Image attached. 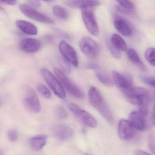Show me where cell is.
Listing matches in <instances>:
<instances>
[{"label": "cell", "mask_w": 155, "mask_h": 155, "mask_svg": "<svg viewBox=\"0 0 155 155\" xmlns=\"http://www.w3.org/2000/svg\"><path fill=\"white\" fill-rule=\"evenodd\" d=\"M70 63H69L65 59H61L60 60V65L62 69L63 70L64 73L69 74L71 72V67L70 66Z\"/></svg>", "instance_id": "28"}, {"label": "cell", "mask_w": 155, "mask_h": 155, "mask_svg": "<svg viewBox=\"0 0 155 155\" xmlns=\"http://www.w3.org/2000/svg\"><path fill=\"white\" fill-rule=\"evenodd\" d=\"M8 137L9 140L12 142H14L16 141L18 139V133L16 130H9L8 133Z\"/></svg>", "instance_id": "32"}, {"label": "cell", "mask_w": 155, "mask_h": 155, "mask_svg": "<svg viewBox=\"0 0 155 155\" xmlns=\"http://www.w3.org/2000/svg\"><path fill=\"white\" fill-rule=\"evenodd\" d=\"M135 128L128 120H120L118 127V135L122 140H129L135 135Z\"/></svg>", "instance_id": "12"}, {"label": "cell", "mask_w": 155, "mask_h": 155, "mask_svg": "<svg viewBox=\"0 0 155 155\" xmlns=\"http://www.w3.org/2000/svg\"><path fill=\"white\" fill-rule=\"evenodd\" d=\"M152 116L153 117V119H154V121H155V103L154 104V107L153 108V110H152Z\"/></svg>", "instance_id": "37"}, {"label": "cell", "mask_w": 155, "mask_h": 155, "mask_svg": "<svg viewBox=\"0 0 155 155\" xmlns=\"http://www.w3.org/2000/svg\"><path fill=\"white\" fill-rule=\"evenodd\" d=\"M86 68L89 69H97L99 68V66L98 64L94 63H89L87 64Z\"/></svg>", "instance_id": "35"}, {"label": "cell", "mask_w": 155, "mask_h": 155, "mask_svg": "<svg viewBox=\"0 0 155 155\" xmlns=\"http://www.w3.org/2000/svg\"><path fill=\"white\" fill-rule=\"evenodd\" d=\"M51 132L55 137L61 140H69L74 136L73 129L64 124L55 125L51 128Z\"/></svg>", "instance_id": "11"}, {"label": "cell", "mask_w": 155, "mask_h": 155, "mask_svg": "<svg viewBox=\"0 0 155 155\" xmlns=\"http://www.w3.org/2000/svg\"><path fill=\"white\" fill-rule=\"evenodd\" d=\"M148 144L150 151L153 154H155V141L154 137L152 134H150L149 137Z\"/></svg>", "instance_id": "31"}, {"label": "cell", "mask_w": 155, "mask_h": 155, "mask_svg": "<svg viewBox=\"0 0 155 155\" xmlns=\"http://www.w3.org/2000/svg\"><path fill=\"white\" fill-rule=\"evenodd\" d=\"M79 45L81 52L89 58H96L100 53L99 44L89 37L82 38L80 41Z\"/></svg>", "instance_id": "3"}, {"label": "cell", "mask_w": 155, "mask_h": 155, "mask_svg": "<svg viewBox=\"0 0 155 155\" xmlns=\"http://www.w3.org/2000/svg\"><path fill=\"white\" fill-rule=\"evenodd\" d=\"M145 58L150 65L155 67V48H148L145 51Z\"/></svg>", "instance_id": "24"}, {"label": "cell", "mask_w": 155, "mask_h": 155, "mask_svg": "<svg viewBox=\"0 0 155 155\" xmlns=\"http://www.w3.org/2000/svg\"><path fill=\"white\" fill-rule=\"evenodd\" d=\"M1 3L11 6H15L17 4V0H0Z\"/></svg>", "instance_id": "34"}, {"label": "cell", "mask_w": 155, "mask_h": 155, "mask_svg": "<svg viewBox=\"0 0 155 155\" xmlns=\"http://www.w3.org/2000/svg\"><path fill=\"white\" fill-rule=\"evenodd\" d=\"M38 91L46 98H49L51 97V92L49 90L45 85L42 84H39L37 87Z\"/></svg>", "instance_id": "26"}, {"label": "cell", "mask_w": 155, "mask_h": 155, "mask_svg": "<svg viewBox=\"0 0 155 155\" xmlns=\"http://www.w3.org/2000/svg\"><path fill=\"white\" fill-rule=\"evenodd\" d=\"M89 100L91 104L109 123H113L114 118L108 105L103 98L99 91L94 87L90 88L88 91Z\"/></svg>", "instance_id": "1"}, {"label": "cell", "mask_w": 155, "mask_h": 155, "mask_svg": "<svg viewBox=\"0 0 155 155\" xmlns=\"http://www.w3.org/2000/svg\"><path fill=\"white\" fill-rule=\"evenodd\" d=\"M64 4L72 8H95L101 5L98 0H63Z\"/></svg>", "instance_id": "14"}, {"label": "cell", "mask_w": 155, "mask_h": 155, "mask_svg": "<svg viewBox=\"0 0 155 155\" xmlns=\"http://www.w3.org/2000/svg\"><path fill=\"white\" fill-rule=\"evenodd\" d=\"M46 2H51L54 1V0H43Z\"/></svg>", "instance_id": "38"}, {"label": "cell", "mask_w": 155, "mask_h": 155, "mask_svg": "<svg viewBox=\"0 0 155 155\" xmlns=\"http://www.w3.org/2000/svg\"><path fill=\"white\" fill-rule=\"evenodd\" d=\"M52 12L54 15L58 18L66 20L68 18L69 13L67 9L58 5H55L52 8Z\"/></svg>", "instance_id": "23"}, {"label": "cell", "mask_w": 155, "mask_h": 155, "mask_svg": "<svg viewBox=\"0 0 155 155\" xmlns=\"http://www.w3.org/2000/svg\"><path fill=\"white\" fill-rule=\"evenodd\" d=\"M59 49L63 58L75 67L78 66V59L76 51L65 41H61L59 45Z\"/></svg>", "instance_id": "9"}, {"label": "cell", "mask_w": 155, "mask_h": 155, "mask_svg": "<svg viewBox=\"0 0 155 155\" xmlns=\"http://www.w3.org/2000/svg\"><path fill=\"white\" fill-rule=\"evenodd\" d=\"M41 73L47 84L55 94L60 98H65L66 96V92L59 80H58L54 75L47 69H41Z\"/></svg>", "instance_id": "6"}, {"label": "cell", "mask_w": 155, "mask_h": 155, "mask_svg": "<svg viewBox=\"0 0 155 155\" xmlns=\"http://www.w3.org/2000/svg\"><path fill=\"white\" fill-rule=\"evenodd\" d=\"M115 28L120 34L125 37H130L132 35V31L127 22L122 18L117 17L114 21Z\"/></svg>", "instance_id": "18"}, {"label": "cell", "mask_w": 155, "mask_h": 155, "mask_svg": "<svg viewBox=\"0 0 155 155\" xmlns=\"http://www.w3.org/2000/svg\"><path fill=\"white\" fill-rule=\"evenodd\" d=\"M19 8L22 14L35 21L50 25H53L55 23L49 17L39 12L31 6L26 4H21L20 5Z\"/></svg>", "instance_id": "8"}, {"label": "cell", "mask_w": 155, "mask_h": 155, "mask_svg": "<svg viewBox=\"0 0 155 155\" xmlns=\"http://www.w3.org/2000/svg\"><path fill=\"white\" fill-rule=\"evenodd\" d=\"M40 41L34 38H25L22 40L20 44L21 49L28 53H34L38 52L41 48Z\"/></svg>", "instance_id": "16"}, {"label": "cell", "mask_w": 155, "mask_h": 155, "mask_svg": "<svg viewBox=\"0 0 155 155\" xmlns=\"http://www.w3.org/2000/svg\"><path fill=\"white\" fill-rule=\"evenodd\" d=\"M111 76L116 86L121 91L132 86V79L128 75H122L117 71H112Z\"/></svg>", "instance_id": "13"}, {"label": "cell", "mask_w": 155, "mask_h": 155, "mask_svg": "<svg viewBox=\"0 0 155 155\" xmlns=\"http://www.w3.org/2000/svg\"><path fill=\"white\" fill-rule=\"evenodd\" d=\"M128 58L132 63L135 64L141 70L145 71L147 70L144 63L141 61L137 53L133 49H130L127 52Z\"/></svg>", "instance_id": "20"}, {"label": "cell", "mask_w": 155, "mask_h": 155, "mask_svg": "<svg viewBox=\"0 0 155 155\" xmlns=\"http://www.w3.org/2000/svg\"><path fill=\"white\" fill-rule=\"evenodd\" d=\"M54 71L57 78L62 84L63 87L66 89L69 94L74 97L79 99H81L84 97L82 91L75 84L72 83L69 79L67 78L63 71L57 68L54 69Z\"/></svg>", "instance_id": "4"}, {"label": "cell", "mask_w": 155, "mask_h": 155, "mask_svg": "<svg viewBox=\"0 0 155 155\" xmlns=\"http://www.w3.org/2000/svg\"><path fill=\"white\" fill-rule=\"evenodd\" d=\"M110 42L119 50L126 51L127 49V44L124 40L118 34H113L111 37Z\"/></svg>", "instance_id": "22"}, {"label": "cell", "mask_w": 155, "mask_h": 155, "mask_svg": "<svg viewBox=\"0 0 155 155\" xmlns=\"http://www.w3.org/2000/svg\"><path fill=\"white\" fill-rule=\"evenodd\" d=\"M68 107L70 110L82 124L93 128L97 127V120L90 113L83 110L74 103H69Z\"/></svg>", "instance_id": "5"}, {"label": "cell", "mask_w": 155, "mask_h": 155, "mask_svg": "<svg viewBox=\"0 0 155 155\" xmlns=\"http://www.w3.org/2000/svg\"><path fill=\"white\" fill-rule=\"evenodd\" d=\"M128 119L132 127L139 131H143L147 127L146 117L139 111L131 112L129 115Z\"/></svg>", "instance_id": "15"}, {"label": "cell", "mask_w": 155, "mask_h": 155, "mask_svg": "<svg viewBox=\"0 0 155 155\" xmlns=\"http://www.w3.org/2000/svg\"><path fill=\"white\" fill-rule=\"evenodd\" d=\"M17 28L23 33L31 36H36L38 34V29L34 24L26 21L19 20L16 21Z\"/></svg>", "instance_id": "17"}, {"label": "cell", "mask_w": 155, "mask_h": 155, "mask_svg": "<svg viewBox=\"0 0 155 155\" xmlns=\"http://www.w3.org/2000/svg\"><path fill=\"white\" fill-rule=\"evenodd\" d=\"M141 79L144 83L155 88V78L152 77H144V76L141 77Z\"/></svg>", "instance_id": "30"}, {"label": "cell", "mask_w": 155, "mask_h": 155, "mask_svg": "<svg viewBox=\"0 0 155 155\" xmlns=\"http://www.w3.org/2000/svg\"><path fill=\"white\" fill-rule=\"evenodd\" d=\"M81 12L82 20L87 30L91 35L97 37L99 33V29L95 18L93 8H83L81 9Z\"/></svg>", "instance_id": "7"}, {"label": "cell", "mask_w": 155, "mask_h": 155, "mask_svg": "<svg viewBox=\"0 0 155 155\" xmlns=\"http://www.w3.org/2000/svg\"><path fill=\"white\" fill-rule=\"evenodd\" d=\"M24 104L27 109L31 112L37 113L40 110L39 100L36 92L31 88L27 89Z\"/></svg>", "instance_id": "10"}, {"label": "cell", "mask_w": 155, "mask_h": 155, "mask_svg": "<svg viewBox=\"0 0 155 155\" xmlns=\"http://www.w3.org/2000/svg\"><path fill=\"white\" fill-rule=\"evenodd\" d=\"M54 113L55 117L58 119H64L68 117V113L63 107L61 106H58L55 108Z\"/></svg>", "instance_id": "25"}, {"label": "cell", "mask_w": 155, "mask_h": 155, "mask_svg": "<svg viewBox=\"0 0 155 155\" xmlns=\"http://www.w3.org/2000/svg\"><path fill=\"white\" fill-rule=\"evenodd\" d=\"M135 155H149L150 153H148V152H146V151H143V150H137L135 153Z\"/></svg>", "instance_id": "36"}, {"label": "cell", "mask_w": 155, "mask_h": 155, "mask_svg": "<svg viewBox=\"0 0 155 155\" xmlns=\"http://www.w3.org/2000/svg\"><path fill=\"white\" fill-rule=\"evenodd\" d=\"M116 1L123 8L130 9L135 8L134 4L130 0H116Z\"/></svg>", "instance_id": "29"}, {"label": "cell", "mask_w": 155, "mask_h": 155, "mask_svg": "<svg viewBox=\"0 0 155 155\" xmlns=\"http://www.w3.org/2000/svg\"><path fill=\"white\" fill-rule=\"evenodd\" d=\"M121 91L130 103L138 107L147 101L149 97V91L141 87L132 86Z\"/></svg>", "instance_id": "2"}, {"label": "cell", "mask_w": 155, "mask_h": 155, "mask_svg": "<svg viewBox=\"0 0 155 155\" xmlns=\"http://www.w3.org/2000/svg\"><path fill=\"white\" fill-rule=\"evenodd\" d=\"M108 48L110 51L112 56L116 58L119 59L121 57V54H120V50L117 49L111 43L110 41L107 43Z\"/></svg>", "instance_id": "27"}, {"label": "cell", "mask_w": 155, "mask_h": 155, "mask_svg": "<svg viewBox=\"0 0 155 155\" xmlns=\"http://www.w3.org/2000/svg\"><path fill=\"white\" fill-rule=\"evenodd\" d=\"M47 137L44 134L36 135L30 140L31 147L35 151L41 150L47 144Z\"/></svg>", "instance_id": "19"}, {"label": "cell", "mask_w": 155, "mask_h": 155, "mask_svg": "<svg viewBox=\"0 0 155 155\" xmlns=\"http://www.w3.org/2000/svg\"><path fill=\"white\" fill-rule=\"evenodd\" d=\"M96 76L98 79L101 83L108 87H112L114 86L113 79L109 74L104 71L99 70L96 72Z\"/></svg>", "instance_id": "21"}, {"label": "cell", "mask_w": 155, "mask_h": 155, "mask_svg": "<svg viewBox=\"0 0 155 155\" xmlns=\"http://www.w3.org/2000/svg\"><path fill=\"white\" fill-rule=\"evenodd\" d=\"M29 6L35 8H39L41 6V2L40 0H27Z\"/></svg>", "instance_id": "33"}]
</instances>
